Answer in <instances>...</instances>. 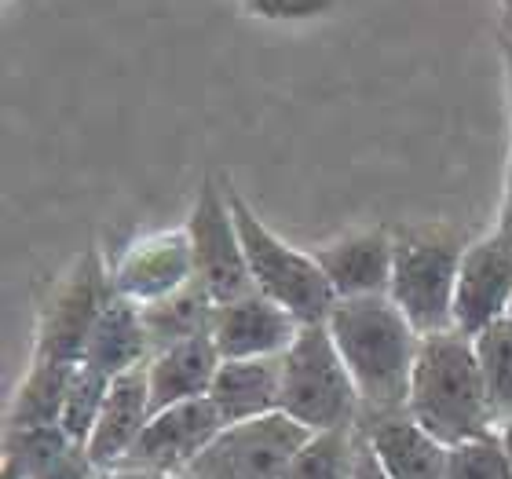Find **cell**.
<instances>
[{"instance_id":"7","label":"cell","mask_w":512,"mask_h":479,"mask_svg":"<svg viewBox=\"0 0 512 479\" xmlns=\"http://www.w3.org/2000/svg\"><path fill=\"white\" fill-rule=\"evenodd\" d=\"M308 436V428L297 425L282 410L242 425H227L172 479H282Z\"/></svg>"},{"instance_id":"3","label":"cell","mask_w":512,"mask_h":479,"mask_svg":"<svg viewBox=\"0 0 512 479\" xmlns=\"http://www.w3.org/2000/svg\"><path fill=\"white\" fill-rule=\"evenodd\" d=\"M278 410L308 432L359 428L363 421L359 388L326 322L300 326L297 341L282 355V406Z\"/></svg>"},{"instance_id":"4","label":"cell","mask_w":512,"mask_h":479,"mask_svg":"<svg viewBox=\"0 0 512 479\" xmlns=\"http://www.w3.org/2000/svg\"><path fill=\"white\" fill-rule=\"evenodd\" d=\"M227 202H231L238 235H242V245H246L249 275H253L256 293H264L275 304H282L300 326L330 322L333 308H337V293H333L330 278L322 275L315 253H304L297 245L282 242L249 209L246 198L235 187H227Z\"/></svg>"},{"instance_id":"8","label":"cell","mask_w":512,"mask_h":479,"mask_svg":"<svg viewBox=\"0 0 512 479\" xmlns=\"http://www.w3.org/2000/svg\"><path fill=\"white\" fill-rule=\"evenodd\" d=\"M183 231L191 238L194 278L216 300V308L253 293L256 286H253V275H249L246 245H242V235H238L231 202L216 187L213 176L202 180V191L194 198V209L187 216Z\"/></svg>"},{"instance_id":"20","label":"cell","mask_w":512,"mask_h":479,"mask_svg":"<svg viewBox=\"0 0 512 479\" xmlns=\"http://www.w3.org/2000/svg\"><path fill=\"white\" fill-rule=\"evenodd\" d=\"M355 454H359V428L311 432L282 479H352Z\"/></svg>"},{"instance_id":"10","label":"cell","mask_w":512,"mask_h":479,"mask_svg":"<svg viewBox=\"0 0 512 479\" xmlns=\"http://www.w3.org/2000/svg\"><path fill=\"white\" fill-rule=\"evenodd\" d=\"M512 300V235L476 238L465 245L454 289V330L465 337H480L487 326L505 319Z\"/></svg>"},{"instance_id":"23","label":"cell","mask_w":512,"mask_h":479,"mask_svg":"<svg viewBox=\"0 0 512 479\" xmlns=\"http://www.w3.org/2000/svg\"><path fill=\"white\" fill-rule=\"evenodd\" d=\"M110 392V377L107 373L92 370L81 362V370L74 373L70 381V392L63 399V414H59V428H63L74 447L85 450L88 436L96 432V421L103 414V403H107Z\"/></svg>"},{"instance_id":"28","label":"cell","mask_w":512,"mask_h":479,"mask_svg":"<svg viewBox=\"0 0 512 479\" xmlns=\"http://www.w3.org/2000/svg\"><path fill=\"white\" fill-rule=\"evenodd\" d=\"M498 231L512 235V154H509V172H505V194H502V213H498Z\"/></svg>"},{"instance_id":"14","label":"cell","mask_w":512,"mask_h":479,"mask_svg":"<svg viewBox=\"0 0 512 479\" xmlns=\"http://www.w3.org/2000/svg\"><path fill=\"white\" fill-rule=\"evenodd\" d=\"M150 381H147V362L136 370L121 373L110 381L107 403L96 421V432L88 436L85 454L96 465V472H114L128 458V450L136 447L139 432L150 421Z\"/></svg>"},{"instance_id":"21","label":"cell","mask_w":512,"mask_h":479,"mask_svg":"<svg viewBox=\"0 0 512 479\" xmlns=\"http://www.w3.org/2000/svg\"><path fill=\"white\" fill-rule=\"evenodd\" d=\"M66 450H74V443L59 425L4 428V479H37Z\"/></svg>"},{"instance_id":"27","label":"cell","mask_w":512,"mask_h":479,"mask_svg":"<svg viewBox=\"0 0 512 479\" xmlns=\"http://www.w3.org/2000/svg\"><path fill=\"white\" fill-rule=\"evenodd\" d=\"M352 479H392L388 472L381 469V461H377L374 447L366 443V436L359 432V454H355V472Z\"/></svg>"},{"instance_id":"19","label":"cell","mask_w":512,"mask_h":479,"mask_svg":"<svg viewBox=\"0 0 512 479\" xmlns=\"http://www.w3.org/2000/svg\"><path fill=\"white\" fill-rule=\"evenodd\" d=\"M139 315H143V330L150 337V348L161 352V348H172V344L180 341L213 333L216 300L205 293L198 278H191L187 286L169 293V297L154 300V304H139Z\"/></svg>"},{"instance_id":"22","label":"cell","mask_w":512,"mask_h":479,"mask_svg":"<svg viewBox=\"0 0 512 479\" xmlns=\"http://www.w3.org/2000/svg\"><path fill=\"white\" fill-rule=\"evenodd\" d=\"M472 344H476V359H480L494 428H502L505 421H512V322H494L480 337H472Z\"/></svg>"},{"instance_id":"11","label":"cell","mask_w":512,"mask_h":479,"mask_svg":"<svg viewBox=\"0 0 512 479\" xmlns=\"http://www.w3.org/2000/svg\"><path fill=\"white\" fill-rule=\"evenodd\" d=\"M114 293L132 304H154L194 278V253L187 231H158L132 242L110 267Z\"/></svg>"},{"instance_id":"15","label":"cell","mask_w":512,"mask_h":479,"mask_svg":"<svg viewBox=\"0 0 512 479\" xmlns=\"http://www.w3.org/2000/svg\"><path fill=\"white\" fill-rule=\"evenodd\" d=\"M359 432H363L366 443L374 447L381 469L392 479H443L447 476L450 447L439 443L432 432H425L406 410L403 414L359 421Z\"/></svg>"},{"instance_id":"12","label":"cell","mask_w":512,"mask_h":479,"mask_svg":"<svg viewBox=\"0 0 512 479\" xmlns=\"http://www.w3.org/2000/svg\"><path fill=\"white\" fill-rule=\"evenodd\" d=\"M300 322L282 304H275L264 293L220 304L213 319V341L224 359H267V355H286L289 344L297 341Z\"/></svg>"},{"instance_id":"25","label":"cell","mask_w":512,"mask_h":479,"mask_svg":"<svg viewBox=\"0 0 512 479\" xmlns=\"http://www.w3.org/2000/svg\"><path fill=\"white\" fill-rule=\"evenodd\" d=\"M249 8L264 19H311L333 8V0H249Z\"/></svg>"},{"instance_id":"5","label":"cell","mask_w":512,"mask_h":479,"mask_svg":"<svg viewBox=\"0 0 512 479\" xmlns=\"http://www.w3.org/2000/svg\"><path fill=\"white\" fill-rule=\"evenodd\" d=\"M461 253L465 245L443 227L406 231L395 238L388 297L421 337L454 330V289H458Z\"/></svg>"},{"instance_id":"17","label":"cell","mask_w":512,"mask_h":479,"mask_svg":"<svg viewBox=\"0 0 512 479\" xmlns=\"http://www.w3.org/2000/svg\"><path fill=\"white\" fill-rule=\"evenodd\" d=\"M209 399L220 410L224 425H242L253 417L278 414V406H282V355L224 359L216 370Z\"/></svg>"},{"instance_id":"9","label":"cell","mask_w":512,"mask_h":479,"mask_svg":"<svg viewBox=\"0 0 512 479\" xmlns=\"http://www.w3.org/2000/svg\"><path fill=\"white\" fill-rule=\"evenodd\" d=\"M224 428V417H220V410L213 406L209 395L191 399V403H176L169 410L150 414L136 447L128 450V458L121 461L118 469L172 479L176 472L187 469Z\"/></svg>"},{"instance_id":"16","label":"cell","mask_w":512,"mask_h":479,"mask_svg":"<svg viewBox=\"0 0 512 479\" xmlns=\"http://www.w3.org/2000/svg\"><path fill=\"white\" fill-rule=\"evenodd\" d=\"M220 348H216L213 333L180 341L172 348L150 355L147 362V381H150V410H169L176 403H191L213 392L216 370H220Z\"/></svg>"},{"instance_id":"30","label":"cell","mask_w":512,"mask_h":479,"mask_svg":"<svg viewBox=\"0 0 512 479\" xmlns=\"http://www.w3.org/2000/svg\"><path fill=\"white\" fill-rule=\"evenodd\" d=\"M107 479H158V476H143V472H128V469H114V472H107Z\"/></svg>"},{"instance_id":"6","label":"cell","mask_w":512,"mask_h":479,"mask_svg":"<svg viewBox=\"0 0 512 479\" xmlns=\"http://www.w3.org/2000/svg\"><path fill=\"white\" fill-rule=\"evenodd\" d=\"M110 297H114V278H110V267L103 264V253L85 249L66 267V275L55 282L52 297L41 308L30 362L77 370L85 362L88 337L96 330V319L103 315Z\"/></svg>"},{"instance_id":"31","label":"cell","mask_w":512,"mask_h":479,"mask_svg":"<svg viewBox=\"0 0 512 479\" xmlns=\"http://www.w3.org/2000/svg\"><path fill=\"white\" fill-rule=\"evenodd\" d=\"M505 319H509V322H512V300H509V311H505Z\"/></svg>"},{"instance_id":"29","label":"cell","mask_w":512,"mask_h":479,"mask_svg":"<svg viewBox=\"0 0 512 479\" xmlns=\"http://www.w3.org/2000/svg\"><path fill=\"white\" fill-rule=\"evenodd\" d=\"M498 439H502L505 454H509V461H512V421H505V425L498 428Z\"/></svg>"},{"instance_id":"26","label":"cell","mask_w":512,"mask_h":479,"mask_svg":"<svg viewBox=\"0 0 512 479\" xmlns=\"http://www.w3.org/2000/svg\"><path fill=\"white\" fill-rule=\"evenodd\" d=\"M99 472H96V465L88 461V454L81 447H74V450H66L63 458L55 461L52 469H44L37 479H96Z\"/></svg>"},{"instance_id":"24","label":"cell","mask_w":512,"mask_h":479,"mask_svg":"<svg viewBox=\"0 0 512 479\" xmlns=\"http://www.w3.org/2000/svg\"><path fill=\"white\" fill-rule=\"evenodd\" d=\"M443 479H512V461L505 454L498 432L461 447H450L447 476Z\"/></svg>"},{"instance_id":"2","label":"cell","mask_w":512,"mask_h":479,"mask_svg":"<svg viewBox=\"0 0 512 479\" xmlns=\"http://www.w3.org/2000/svg\"><path fill=\"white\" fill-rule=\"evenodd\" d=\"M406 414L447 447H461L498 432L472 337L461 330L421 337Z\"/></svg>"},{"instance_id":"1","label":"cell","mask_w":512,"mask_h":479,"mask_svg":"<svg viewBox=\"0 0 512 479\" xmlns=\"http://www.w3.org/2000/svg\"><path fill=\"white\" fill-rule=\"evenodd\" d=\"M326 326L359 388L363 421L403 414L410 399L414 362L421 352V333L395 308V300L388 293L337 300Z\"/></svg>"},{"instance_id":"18","label":"cell","mask_w":512,"mask_h":479,"mask_svg":"<svg viewBox=\"0 0 512 479\" xmlns=\"http://www.w3.org/2000/svg\"><path fill=\"white\" fill-rule=\"evenodd\" d=\"M154 348H150V337L143 330V315H139V304L125 297L107 300L103 315L96 319V330L88 337L85 348V366L107 373L110 381L121 377V373L136 370L143 362H150Z\"/></svg>"},{"instance_id":"13","label":"cell","mask_w":512,"mask_h":479,"mask_svg":"<svg viewBox=\"0 0 512 479\" xmlns=\"http://www.w3.org/2000/svg\"><path fill=\"white\" fill-rule=\"evenodd\" d=\"M315 260H319L322 275L330 278L337 300L381 297L392 286L395 238L384 227H377V231H355V235L319 245Z\"/></svg>"}]
</instances>
